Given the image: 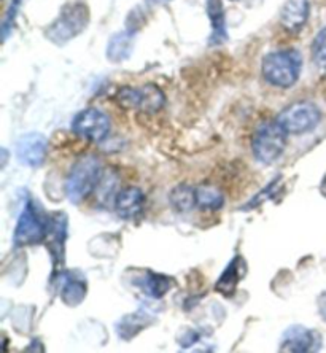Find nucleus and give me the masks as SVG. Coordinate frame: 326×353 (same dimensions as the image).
Listing matches in <instances>:
<instances>
[{
  "instance_id": "nucleus-1",
  "label": "nucleus",
  "mask_w": 326,
  "mask_h": 353,
  "mask_svg": "<svg viewBox=\"0 0 326 353\" xmlns=\"http://www.w3.org/2000/svg\"><path fill=\"white\" fill-rule=\"evenodd\" d=\"M301 67L303 58L296 50H282L265 56L261 72L265 80L272 86L289 88L298 81Z\"/></svg>"
},
{
  "instance_id": "nucleus-2",
  "label": "nucleus",
  "mask_w": 326,
  "mask_h": 353,
  "mask_svg": "<svg viewBox=\"0 0 326 353\" xmlns=\"http://www.w3.org/2000/svg\"><path fill=\"white\" fill-rule=\"evenodd\" d=\"M102 179V164L92 154L81 157L72 168L65 181L67 197L74 204H80L92 194Z\"/></svg>"
},
{
  "instance_id": "nucleus-3",
  "label": "nucleus",
  "mask_w": 326,
  "mask_h": 353,
  "mask_svg": "<svg viewBox=\"0 0 326 353\" xmlns=\"http://www.w3.org/2000/svg\"><path fill=\"white\" fill-rule=\"evenodd\" d=\"M288 132L277 121L263 123L253 137L252 150L261 164H272L282 157L287 147Z\"/></svg>"
},
{
  "instance_id": "nucleus-4",
  "label": "nucleus",
  "mask_w": 326,
  "mask_h": 353,
  "mask_svg": "<svg viewBox=\"0 0 326 353\" xmlns=\"http://www.w3.org/2000/svg\"><path fill=\"white\" fill-rule=\"evenodd\" d=\"M50 220H45L39 205L32 199L24 204V209L18 218L17 230H14L13 242L17 247L39 245L48 234Z\"/></svg>"
},
{
  "instance_id": "nucleus-5",
  "label": "nucleus",
  "mask_w": 326,
  "mask_h": 353,
  "mask_svg": "<svg viewBox=\"0 0 326 353\" xmlns=\"http://www.w3.org/2000/svg\"><path fill=\"white\" fill-rule=\"evenodd\" d=\"M90 23V8L83 2L67 5L59 18L46 30V37L54 43H65L85 30Z\"/></svg>"
},
{
  "instance_id": "nucleus-6",
  "label": "nucleus",
  "mask_w": 326,
  "mask_h": 353,
  "mask_svg": "<svg viewBox=\"0 0 326 353\" xmlns=\"http://www.w3.org/2000/svg\"><path fill=\"white\" fill-rule=\"evenodd\" d=\"M322 113L312 102H296L281 112L277 121L288 134H306L318 126Z\"/></svg>"
},
{
  "instance_id": "nucleus-7",
  "label": "nucleus",
  "mask_w": 326,
  "mask_h": 353,
  "mask_svg": "<svg viewBox=\"0 0 326 353\" xmlns=\"http://www.w3.org/2000/svg\"><path fill=\"white\" fill-rule=\"evenodd\" d=\"M116 102L124 108H137L145 113H158L165 105V96L156 85H145L141 90L121 88Z\"/></svg>"
},
{
  "instance_id": "nucleus-8",
  "label": "nucleus",
  "mask_w": 326,
  "mask_h": 353,
  "mask_svg": "<svg viewBox=\"0 0 326 353\" xmlns=\"http://www.w3.org/2000/svg\"><path fill=\"white\" fill-rule=\"evenodd\" d=\"M72 131L90 142H102L110 132V118L97 108H86L74 118Z\"/></svg>"
},
{
  "instance_id": "nucleus-9",
  "label": "nucleus",
  "mask_w": 326,
  "mask_h": 353,
  "mask_svg": "<svg viewBox=\"0 0 326 353\" xmlns=\"http://www.w3.org/2000/svg\"><path fill=\"white\" fill-rule=\"evenodd\" d=\"M48 153V140L37 132L26 134L17 143V158L28 168H40Z\"/></svg>"
},
{
  "instance_id": "nucleus-10",
  "label": "nucleus",
  "mask_w": 326,
  "mask_h": 353,
  "mask_svg": "<svg viewBox=\"0 0 326 353\" xmlns=\"http://www.w3.org/2000/svg\"><path fill=\"white\" fill-rule=\"evenodd\" d=\"M282 352H293V353H306L315 352L320 349V337L315 331L306 328V326L294 325L283 333L281 347Z\"/></svg>"
},
{
  "instance_id": "nucleus-11",
  "label": "nucleus",
  "mask_w": 326,
  "mask_h": 353,
  "mask_svg": "<svg viewBox=\"0 0 326 353\" xmlns=\"http://www.w3.org/2000/svg\"><path fill=\"white\" fill-rule=\"evenodd\" d=\"M145 205V194L141 188L129 186V188L121 190L116 194L115 199V210L123 220H134L142 214Z\"/></svg>"
},
{
  "instance_id": "nucleus-12",
  "label": "nucleus",
  "mask_w": 326,
  "mask_h": 353,
  "mask_svg": "<svg viewBox=\"0 0 326 353\" xmlns=\"http://www.w3.org/2000/svg\"><path fill=\"white\" fill-rule=\"evenodd\" d=\"M245 259L242 256H234L231 259V263L227 264L223 274L220 275V279L216 280L215 292H218L225 298H232V294L236 293L237 287H239L241 279H244L245 275Z\"/></svg>"
},
{
  "instance_id": "nucleus-13",
  "label": "nucleus",
  "mask_w": 326,
  "mask_h": 353,
  "mask_svg": "<svg viewBox=\"0 0 326 353\" xmlns=\"http://www.w3.org/2000/svg\"><path fill=\"white\" fill-rule=\"evenodd\" d=\"M309 0H287L281 12V24L288 32H299L309 19Z\"/></svg>"
},
{
  "instance_id": "nucleus-14",
  "label": "nucleus",
  "mask_w": 326,
  "mask_h": 353,
  "mask_svg": "<svg viewBox=\"0 0 326 353\" xmlns=\"http://www.w3.org/2000/svg\"><path fill=\"white\" fill-rule=\"evenodd\" d=\"M207 14H209L212 24V35L210 45H221L227 40L226 30V19H225V8L221 0H207Z\"/></svg>"
},
{
  "instance_id": "nucleus-15",
  "label": "nucleus",
  "mask_w": 326,
  "mask_h": 353,
  "mask_svg": "<svg viewBox=\"0 0 326 353\" xmlns=\"http://www.w3.org/2000/svg\"><path fill=\"white\" fill-rule=\"evenodd\" d=\"M88 292L86 280L81 277L80 274L69 272L64 277V285L61 290L62 303L67 305H79L83 299H85Z\"/></svg>"
},
{
  "instance_id": "nucleus-16",
  "label": "nucleus",
  "mask_w": 326,
  "mask_h": 353,
  "mask_svg": "<svg viewBox=\"0 0 326 353\" xmlns=\"http://www.w3.org/2000/svg\"><path fill=\"white\" fill-rule=\"evenodd\" d=\"M65 236H67L65 215L59 214L58 218H50L48 234H46V239H50V250L53 253L56 263H58V259H61L62 255H64Z\"/></svg>"
},
{
  "instance_id": "nucleus-17",
  "label": "nucleus",
  "mask_w": 326,
  "mask_h": 353,
  "mask_svg": "<svg viewBox=\"0 0 326 353\" xmlns=\"http://www.w3.org/2000/svg\"><path fill=\"white\" fill-rule=\"evenodd\" d=\"M134 48V34L131 30H124L113 35L107 46V58L110 62H123L128 59Z\"/></svg>"
},
{
  "instance_id": "nucleus-18",
  "label": "nucleus",
  "mask_w": 326,
  "mask_h": 353,
  "mask_svg": "<svg viewBox=\"0 0 326 353\" xmlns=\"http://www.w3.org/2000/svg\"><path fill=\"white\" fill-rule=\"evenodd\" d=\"M169 202L174 207V210L180 212V214H186V212L193 210L198 205V201H196V188L186 183L175 186L170 191Z\"/></svg>"
},
{
  "instance_id": "nucleus-19",
  "label": "nucleus",
  "mask_w": 326,
  "mask_h": 353,
  "mask_svg": "<svg viewBox=\"0 0 326 353\" xmlns=\"http://www.w3.org/2000/svg\"><path fill=\"white\" fill-rule=\"evenodd\" d=\"M196 201L203 210H220L225 204V196L214 185H199L196 188Z\"/></svg>"
},
{
  "instance_id": "nucleus-20",
  "label": "nucleus",
  "mask_w": 326,
  "mask_h": 353,
  "mask_svg": "<svg viewBox=\"0 0 326 353\" xmlns=\"http://www.w3.org/2000/svg\"><path fill=\"white\" fill-rule=\"evenodd\" d=\"M170 287H172V280L163 274L147 272L145 274V279L142 280V290L150 298L154 299H161L169 292Z\"/></svg>"
},
{
  "instance_id": "nucleus-21",
  "label": "nucleus",
  "mask_w": 326,
  "mask_h": 353,
  "mask_svg": "<svg viewBox=\"0 0 326 353\" xmlns=\"http://www.w3.org/2000/svg\"><path fill=\"white\" fill-rule=\"evenodd\" d=\"M143 321H148V320L141 314L128 315L126 319H123L120 323L116 325L118 334H120L123 339H131V337L136 336L139 331H142L145 326H147V323H143Z\"/></svg>"
},
{
  "instance_id": "nucleus-22",
  "label": "nucleus",
  "mask_w": 326,
  "mask_h": 353,
  "mask_svg": "<svg viewBox=\"0 0 326 353\" xmlns=\"http://www.w3.org/2000/svg\"><path fill=\"white\" fill-rule=\"evenodd\" d=\"M312 59L317 65L326 67V28L315 35L312 43Z\"/></svg>"
},
{
  "instance_id": "nucleus-23",
  "label": "nucleus",
  "mask_w": 326,
  "mask_h": 353,
  "mask_svg": "<svg viewBox=\"0 0 326 353\" xmlns=\"http://www.w3.org/2000/svg\"><path fill=\"white\" fill-rule=\"evenodd\" d=\"M320 310H322V315L326 319V294H323L322 299H320Z\"/></svg>"
},
{
  "instance_id": "nucleus-24",
  "label": "nucleus",
  "mask_w": 326,
  "mask_h": 353,
  "mask_svg": "<svg viewBox=\"0 0 326 353\" xmlns=\"http://www.w3.org/2000/svg\"><path fill=\"white\" fill-rule=\"evenodd\" d=\"M320 193H322L326 197V175L323 176L322 183H320Z\"/></svg>"
}]
</instances>
